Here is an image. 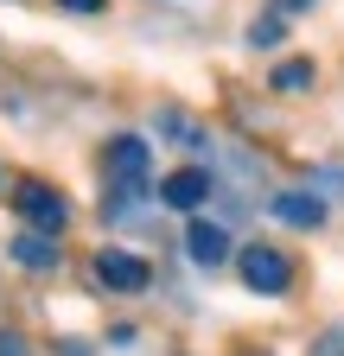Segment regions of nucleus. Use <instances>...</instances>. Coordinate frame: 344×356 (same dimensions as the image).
<instances>
[{"mask_svg":"<svg viewBox=\"0 0 344 356\" xmlns=\"http://www.w3.org/2000/svg\"><path fill=\"white\" fill-rule=\"evenodd\" d=\"M102 165H109V185H115V204H127L141 185H147V140L141 134H121V140H109V153H102Z\"/></svg>","mask_w":344,"mask_h":356,"instance_id":"nucleus-1","label":"nucleus"},{"mask_svg":"<svg viewBox=\"0 0 344 356\" xmlns=\"http://www.w3.org/2000/svg\"><path fill=\"white\" fill-rule=\"evenodd\" d=\"M236 267H242V286L249 293H287V280H293V261L281 254V248H268V242H255V248H242L236 254Z\"/></svg>","mask_w":344,"mask_h":356,"instance_id":"nucleus-2","label":"nucleus"},{"mask_svg":"<svg viewBox=\"0 0 344 356\" xmlns=\"http://www.w3.org/2000/svg\"><path fill=\"white\" fill-rule=\"evenodd\" d=\"M13 210L32 222V229H52V236H58L64 222H70V204H64L52 185H38V178H26V185L13 191Z\"/></svg>","mask_w":344,"mask_h":356,"instance_id":"nucleus-3","label":"nucleus"},{"mask_svg":"<svg viewBox=\"0 0 344 356\" xmlns=\"http://www.w3.org/2000/svg\"><path fill=\"white\" fill-rule=\"evenodd\" d=\"M96 280H102L109 293H147L153 267H147L141 254H127V248H102V254H96Z\"/></svg>","mask_w":344,"mask_h":356,"instance_id":"nucleus-4","label":"nucleus"},{"mask_svg":"<svg viewBox=\"0 0 344 356\" xmlns=\"http://www.w3.org/2000/svg\"><path fill=\"white\" fill-rule=\"evenodd\" d=\"M204 197H210V172H198V165H179L159 178V204H172V210H198Z\"/></svg>","mask_w":344,"mask_h":356,"instance_id":"nucleus-5","label":"nucleus"},{"mask_svg":"<svg viewBox=\"0 0 344 356\" xmlns=\"http://www.w3.org/2000/svg\"><path fill=\"white\" fill-rule=\"evenodd\" d=\"M185 254L198 267H224L230 261V229H224V222H191V229H185Z\"/></svg>","mask_w":344,"mask_h":356,"instance_id":"nucleus-6","label":"nucleus"},{"mask_svg":"<svg viewBox=\"0 0 344 356\" xmlns=\"http://www.w3.org/2000/svg\"><path fill=\"white\" fill-rule=\"evenodd\" d=\"M274 216L293 222V229H319V222H325V204L306 197V191H281V197H274Z\"/></svg>","mask_w":344,"mask_h":356,"instance_id":"nucleus-7","label":"nucleus"},{"mask_svg":"<svg viewBox=\"0 0 344 356\" xmlns=\"http://www.w3.org/2000/svg\"><path fill=\"white\" fill-rule=\"evenodd\" d=\"M13 254H19L26 267H52V261H58V236H52V229H32V236L13 242Z\"/></svg>","mask_w":344,"mask_h":356,"instance_id":"nucleus-8","label":"nucleus"},{"mask_svg":"<svg viewBox=\"0 0 344 356\" xmlns=\"http://www.w3.org/2000/svg\"><path fill=\"white\" fill-rule=\"evenodd\" d=\"M274 83H281V89H306V83H313V64H306V58H293V64L274 70Z\"/></svg>","mask_w":344,"mask_h":356,"instance_id":"nucleus-9","label":"nucleus"},{"mask_svg":"<svg viewBox=\"0 0 344 356\" xmlns=\"http://www.w3.org/2000/svg\"><path fill=\"white\" fill-rule=\"evenodd\" d=\"M313 356H344V331H325V337L313 343Z\"/></svg>","mask_w":344,"mask_h":356,"instance_id":"nucleus-10","label":"nucleus"},{"mask_svg":"<svg viewBox=\"0 0 344 356\" xmlns=\"http://www.w3.org/2000/svg\"><path fill=\"white\" fill-rule=\"evenodd\" d=\"M249 38H255V44H274V38H281V19H255Z\"/></svg>","mask_w":344,"mask_h":356,"instance_id":"nucleus-11","label":"nucleus"},{"mask_svg":"<svg viewBox=\"0 0 344 356\" xmlns=\"http://www.w3.org/2000/svg\"><path fill=\"white\" fill-rule=\"evenodd\" d=\"M0 356H26V337L19 331H0Z\"/></svg>","mask_w":344,"mask_h":356,"instance_id":"nucleus-12","label":"nucleus"},{"mask_svg":"<svg viewBox=\"0 0 344 356\" xmlns=\"http://www.w3.org/2000/svg\"><path fill=\"white\" fill-rule=\"evenodd\" d=\"M64 7H77V13H96V7H102V0H64Z\"/></svg>","mask_w":344,"mask_h":356,"instance_id":"nucleus-13","label":"nucleus"}]
</instances>
